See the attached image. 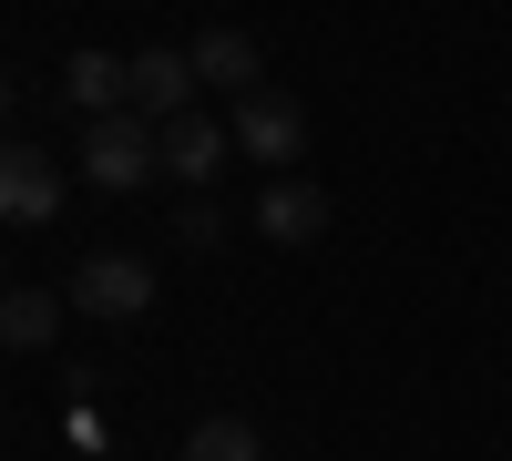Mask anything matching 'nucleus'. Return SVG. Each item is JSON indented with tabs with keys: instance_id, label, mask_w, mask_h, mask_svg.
<instances>
[{
	"instance_id": "obj_1",
	"label": "nucleus",
	"mask_w": 512,
	"mask_h": 461,
	"mask_svg": "<svg viewBox=\"0 0 512 461\" xmlns=\"http://www.w3.org/2000/svg\"><path fill=\"white\" fill-rule=\"evenodd\" d=\"M82 175H93L103 195H134L164 175V154H154V123L144 113H93L82 123Z\"/></svg>"
},
{
	"instance_id": "obj_2",
	"label": "nucleus",
	"mask_w": 512,
	"mask_h": 461,
	"mask_svg": "<svg viewBox=\"0 0 512 461\" xmlns=\"http://www.w3.org/2000/svg\"><path fill=\"white\" fill-rule=\"evenodd\" d=\"M195 52H123V113H144V123H175L195 113Z\"/></svg>"
},
{
	"instance_id": "obj_3",
	"label": "nucleus",
	"mask_w": 512,
	"mask_h": 461,
	"mask_svg": "<svg viewBox=\"0 0 512 461\" xmlns=\"http://www.w3.org/2000/svg\"><path fill=\"white\" fill-rule=\"evenodd\" d=\"M52 216H62V164L0 134V226H52Z\"/></svg>"
},
{
	"instance_id": "obj_4",
	"label": "nucleus",
	"mask_w": 512,
	"mask_h": 461,
	"mask_svg": "<svg viewBox=\"0 0 512 461\" xmlns=\"http://www.w3.org/2000/svg\"><path fill=\"white\" fill-rule=\"evenodd\" d=\"M226 134L256 154V164H277V175H287V164H297V144H308V113H297V93H277V82H256V93L236 103V123H226Z\"/></svg>"
},
{
	"instance_id": "obj_5",
	"label": "nucleus",
	"mask_w": 512,
	"mask_h": 461,
	"mask_svg": "<svg viewBox=\"0 0 512 461\" xmlns=\"http://www.w3.org/2000/svg\"><path fill=\"white\" fill-rule=\"evenodd\" d=\"M62 298H72L82 318H144V308H154V267H144V257H82Z\"/></svg>"
},
{
	"instance_id": "obj_6",
	"label": "nucleus",
	"mask_w": 512,
	"mask_h": 461,
	"mask_svg": "<svg viewBox=\"0 0 512 461\" xmlns=\"http://www.w3.org/2000/svg\"><path fill=\"white\" fill-rule=\"evenodd\" d=\"M226 144H236V134H226L216 113H175V123H154V154H164V175H175V185H195V195L216 185Z\"/></svg>"
},
{
	"instance_id": "obj_7",
	"label": "nucleus",
	"mask_w": 512,
	"mask_h": 461,
	"mask_svg": "<svg viewBox=\"0 0 512 461\" xmlns=\"http://www.w3.org/2000/svg\"><path fill=\"white\" fill-rule=\"evenodd\" d=\"M185 52H195V82H205V93H256V82H267V52H256V31H195L185 41Z\"/></svg>"
},
{
	"instance_id": "obj_8",
	"label": "nucleus",
	"mask_w": 512,
	"mask_h": 461,
	"mask_svg": "<svg viewBox=\"0 0 512 461\" xmlns=\"http://www.w3.org/2000/svg\"><path fill=\"white\" fill-rule=\"evenodd\" d=\"M256 226H267L277 246H318V236H328V195H318L308 175H277L267 195H256Z\"/></svg>"
},
{
	"instance_id": "obj_9",
	"label": "nucleus",
	"mask_w": 512,
	"mask_h": 461,
	"mask_svg": "<svg viewBox=\"0 0 512 461\" xmlns=\"http://www.w3.org/2000/svg\"><path fill=\"white\" fill-rule=\"evenodd\" d=\"M62 93L82 103V123H93V113H123V52H72V62H62Z\"/></svg>"
},
{
	"instance_id": "obj_10",
	"label": "nucleus",
	"mask_w": 512,
	"mask_h": 461,
	"mask_svg": "<svg viewBox=\"0 0 512 461\" xmlns=\"http://www.w3.org/2000/svg\"><path fill=\"white\" fill-rule=\"evenodd\" d=\"M62 308L72 298H52V287H11V298H0V339H11V349H52Z\"/></svg>"
},
{
	"instance_id": "obj_11",
	"label": "nucleus",
	"mask_w": 512,
	"mask_h": 461,
	"mask_svg": "<svg viewBox=\"0 0 512 461\" xmlns=\"http://www.w3.org/2000/svg\"><path fill=\"white\" fill-rule=\"evenodd\" d=\"M175 461H267V441H256V421H236V410H216V421H195Z\"/></svg>"
},
{
	"instance_id": "obj_12",
	"label": "nucleus",
	"mask_w": 512,
	"mask_h": 461,
	"mask_svg": "<svg viewBox=\"0 0 512 461\" xmlns=\"http://www.w3.org/2000/svg\"><path fill=\"white\" fill-rule=\"evenodd\" d=\"M175 236H185V246H216L226 216H216V205H175Z\"/></svg>"
},
{
	"instance_id": "obj_13",
	"label": "nucleus",
	"mask_w": 512,
	"mask_h": 461,
	"mask_svg": "<svg viewBox=\"0 0 512 461\" xmlns=\"http://www.w3.org/2000/svg\"><path fill=\"white\" fill-rule=\"evenodd\" d=\"M0 113H11V72H0Z\"/></svg>"
},
{
	"instance_id": "obj_14",
	"label": "nucleus",
	"mask_w": 512,
	"mask_h": 461,
	"mask_svg": "<svg viewBox=\"0 0 512 461\" xmlns=\"http://www.w3.org/2000/svg\"><path fill=\"white\" fill-rule=\"evenodd\" d=\"M0 298H11V277H0Z\"/></svg>"
}]
</instances>
